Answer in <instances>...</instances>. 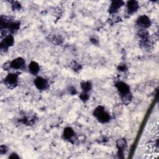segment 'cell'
I'll return each instance as SVG.
<instances>
[{
    "instance_id": "obj_1",
    "label": "cell",
    "mask_w": 159,
    "mask_h": 159,
    "mask_svg": "<svg viewBox=\"0 0 159 159\" xmlns=\"http://www.w3.org/2000/svg\"><path fill=\"white\" fill-rule=\"evenodd\" d=\"M93 115L96 119L101 124H106L109 122L111 119L109 112L101 105L98 106L94 109Z\"/></svg>"
},
{
    "instance_id": "obj_17",
    "label": "cell",
    "mask_w": 159,
    "mask_h": 159,
    "mask_svg": "<svg viewBox=\"0 0 159 159\" xmlns=\"http://www.w3.org/2000/svg\"><path fill=\"white\" fill-rule=\"evenodd\" d=\"M11 8L14 11H18L21 9V4L17 1H13L11 4Z\"/></svg>"
},
{
    "instance_id": "obj_18",
    "label": "cell",
    "mask_w": 159,
    "mask_h": 159,
    "mask_svg": "<svg viewBox=\"0 0 159 159\" xmlns=\"http://www.w3.org/2000/svg\"><path fill=\"white\" fill-rule=\"evenodd\" d=\"M8 152V147L4 144L1 145L0 146V155H3L7 153V152Z\"/></svg>"
},
{
    "instance_id": "obj_13",
    "label": "cell",
    "mask_w": 159,
    "mask_h": 159,
    "mask_svg": "<svg viewBox=\"0 0 159 159\" xmlns=\"http://www.w3.org/2000/svg\"><path fill=\"white\" fill-rule=\"evenodd\" d=\"M80 88L82 91L89 93L93 88V84L89 81H83L80 83Z\"/></svg>"
},
{
    "instance_id": "obj_12",
    "label": "cell",
    "mask_w": 159,
    "mask_h": 159,
    "mask_svg": "<svg viewBox=\"0 0 159 159\" xmlns=\"http://www.w3.org/2000/svg\"><path fill=\"white\" fill-rule=\"evenodd\" d=\"M27 70L31 75L37 76L40 70V65L35 61H31L27 66Z\"/></svg>"
},
{
    "instance_id": "obj_6",
    "label": "cell",
    "mask_w": 159,
    "mask_h": 159,
    "mask_svg": "<svg viewBox=\"0 0 159 159\" xmlns=\"http://www.w3.org/2000/svg\"><path fill=\"white\" fill-rule=\"evenodd\" d=\"M115 87L120 96V98L129 94H131L129 85L124 81H118L115 84Z\"/></svg>"
},
{
    "instance_id": "obj_21",
    "label": "cell",
    "mask_w": 159,
    "mask_h": 159,
    "mask_svg": "<svg viewBox=\"0 0 159 159\" xmlns=\"http://www.w3.org/2000/svg\"><path fill=\"white\" fill-rule=\"evenodd\" d=\"M8 158H11V159H19V158H20V157L19 156V155L17 153H16V152H12V153H11L9 155V157H8Z\"/></svg>"
},
{
    "instance_id": "obj_19",
    "label": "cell",
    "mask_w": 159,
    "mask_h": 159,
    "mask_svg": "<svg viewBox=\"0 0 159 159\" xmlns=\"http://www.w3.org/2000/svg\"><path fill=\"white\" fill-rule=\"evenodd\" d=\"M68 91L69 94H71V95H75L78 93V91H77L76 88L75 86H70Z\"/></svg>"
},
{
    "instance_id": "obj_15",
    "label": "cell",
    "mask_w": 159,
    "mask_h": 159,
    "mask_svg": "<svg viewBox=\"0 0 159 159\" xmlns=\"http://www.w3.org/2000/svg\"><path fill=\"white\" fill-rule=\"evenodd\" d=\"M70 67H71V68L75 72H76V73H79V72L81 70V69H82L81 65L80 63H77L76 61H73L71 63V64H70Z\"/></svg>"
},
{
    "instance_id": "obj_2",
    "label": "cell",
    "mask_w": 159,
    "mask_h": 159,
    "mask_svg": "<svg viewBox=\"0 0 159 159\" xmlns=\"http://www.w3.org/2000/svg\"><path fill=\"white\" fill-rule=\"evenodd\" d=\"M5 69H12L16 71H24L27 68L26 62L24 58L18 57L12 60L4 63Z\"/></svg>"
},
{
    "instance_id": "obj_4",
    "label": "cell",
    "mask_w": 159,
    "mask_h": 159,
    "mask_svg": "<svg viewBox=\"0 0 159 159\" xmlns=\"http://www.w3.org/2000/svg\"><path fill=\"white\" fill-rule=\"evenodd\" d=\"M15 40L12 34H9L6 35L1 40L0 43V49L1 52H6L8 49L12 47L14 44Z\"/></svg>"
},
{
    "instance_id": "obj_16",
    "label": "cell",
    "mask_w": 159,
    "mask_h": 159,
    "mask_svg": "<svg viewBox=\"0 0 159 159\" xmlns=\"http://www.w3.org/2000/svg\"><path fill=\"white\" fill-rule=\"evenodd\" d=\"M79 98L80 99V100L83 102H86V101H88L90 98V95L89 94V93L87 92H84V91H81V93H80V94L79 95Z\"/></svg>"
},
{
    "instance_id": "obj_14",
    "label": "cell",
    "mask_w": 159,
    "mask_h": 159,
    "mask_svg": "<svg viewBox=\"0 0 159 159\" xmlns=\"http://www.w3.org/2000/svg\"><path fill=\"white\" fill-rule=\"evenodd\" d=\"M132 99H133V96H132V93L120 97L121 101H122V104H124V105H128V104H129L132 102Z\"/></svg>"
},
{
    "instance_id": "obj_7",
    "label": "cell",
    "mask_w": 159,
    "mask_h": 159,
    "mask_svg": "<svg viewBox=\"0 0 159 159\" xmlns=\"http://www.w3.org/2000/svg\"><path fill=\"white\" fill-rule=\"evenodd\" d=\"M126 12L129 16H131L133 14L138 11L140 8L139 3L137 1L130 0L125 2Z\"/></svg>"
},
{
    "instance_id": "obj_11",
    "label": "cell",
    "mask_w": 159,
    "mask_h": 159,
    "mask_svg": "<svg viewBox=\"0 0 159 159\" xmlns=\"http://www.w3.org/2000/svg\"><path fill=\"white\" fill-rule=\"evenodd\" d=\"M127 143L125 139H119L116 141V147L117 148V155L119 158H124V152L127 148Z\"/></svg>"
},
{
    "instance_id": "obj_3",
    "label": "cell",
    "mask_w": 159,
    "mask_h": 159,
    "mask_svg": "<svg viewBox=\"0 0 159 159\" xmlns=\"http://www.w3.org/2000/svg\"><path fill=\"white\" fill-rule=\"evenodd\" d=\"M3 81L7 88L14 89L18 85L19 75L16 73H9L4 78Z\"/></svg>"
},
{
    "instance_id": "obj_9",
    "label": "cell",
    "mask_w": 159,
    "mask_h": 159,
    "mask_svg": "<svg viewBox=\"0 0 159 159\" xmlns=\"http://www.w3.org/2000/svg\"><path fill=\"white\" fill-rule=\"evenodd\" d=\"M125 5V2L121 0L112 1L108 8V12L110 15H116L119 9Z\"/></svg>"
},
{
    "instance_id": "obj_5",
    "label": "cell",
    "mask_w": 159,
    "mask_h": 159,
    "mask_svg": "<svg viewBox=\"0 0 159 159\" xmlns=\"http://www.w3.org/2000/svg\"><path fill=\"white\" fill-rule=\"evenodd\" d=\"M135 24L139 29L147 30L151 26L152 21L148 16L142 14L137 17Z\"/></svg>"
},
{
    "instance_id": "obj_10",
    "label": "cell",
    "mask_w": 159,
    "mask_h": 159,
    "mask_svg": "<svg viewBox=\"0 0 159 159\" xmlns=\"http://www.w3.org/2000/svg\"><path fill=\"white\" fill-rule=\"evenodd\" d=\"M62 138L65 140L73 143L76 139L75 132L71 127H66L63 130Z\"/></svg>"
},
{
    "instance_id": "obj_22",
    "label": "cell",
    "mask_w": 159,
    "mask_h": 159,
    "mask_svg": "<svg viewBox=\"0 0 159 159\" xmlns=\"http://www.w3.org/2000/svg\"><path fill=\"white\" fill-rule=\"evenodd\" d=\"M90 40H91V42L93 43V44H94V45H97V44H98V39H96V38H94V37H93V38H91V39H90Z\"/></svg>"
},
{
    "instance_id": "obj_8",
    "label": "cell",
    "mask_w": 159,
    "mask_h": 159,
    "mask_svg": "<svg viewBox=\"0 0 159 159\" xmlns=\"http://www.w3.org/2000/svg\"><path fill=\"white\" fill-rule=\"evenodd\" d=\"M35 88L40 91H45L49 87V83L45 78L42 76H36L34 80Z\"/></svg>"
},
{
    "instance_id": "obj_20",
    "label": "cell",
    "mask_w": 159,
    "mask_h": 159,
    "mask_svg": "<svg viewBox=\"0 0 159 159\" xmlns=\"http://www.w3.org/2000/svg\"><path fill=\"white\" fill-rule=\"evenodd\" d=\"M127 66L124 63L119 64L117 66V70H119V71H125V70H127Z\"/></svg>"
}]
</instances>
